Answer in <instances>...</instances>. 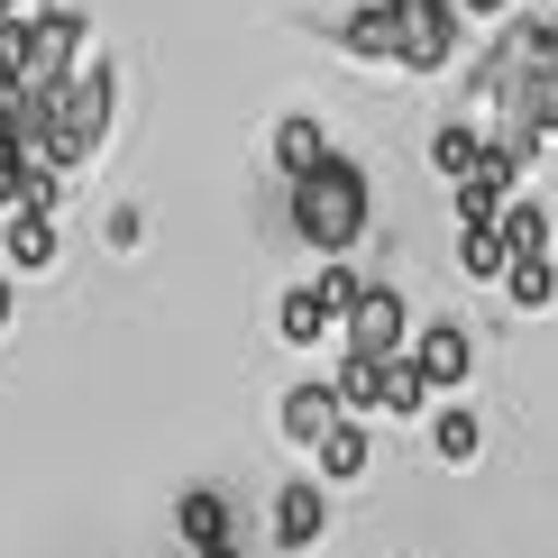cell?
<instances>
[{"label": "cell", "instance_id": "7402d4cb", "mask_svg": "<svg viewBox=\"0 0 558 558\" xmlns=\"http://www.w3.org/2000/svg\"><path fill=\"white\" fill-rule=\"evenodd\" d=\"M56 202H64V174L28 166V174H19V202H10V211H19V220H56Z\"/></svg>", "mask_w": 558, "mask_h": 558}, {"label": "cell", "instance_id": "e0dca14e", "mask_svg": "<svg viewBox=\"0 0 558 558\" xmlns=\"http://www.w3.org/2000/svg\"><path fill=\"white\" fill-rule=\"evenodd\" d=\"M366 284H376V275H366V266H348V257H330V266L312 275V293H320V302L339 312V339H348V312L366 302Z\"/></svg>", "mask_w": 558, "mask_h": 558}, {"label": "cell", "instance_id": "ac0fdd59", "mask_svg": "<svg viewBox=\"0 0 558 558\" xmlns=\"http://www.w3.org/2000/svg\"><path fill=\"white\" fill-rule=\"evenodd\" d=\"M504 302H513V312H549V302H558V266H549V257H513Z\"/></svg>", "mask_w": 558, "mask_h": 558}, {"label": "cell", "instance_id": "277c9868", "mask_svg": "<svg viewBox=\"0 0 558 558\" xmlns=\"http://www.w3.org/2000/svg\"><path fill=\"white\" fill-rule=\"evenodd\" d=\"M339 348H366V357H412V302L393 284H366V302L348 312V339Z\"/></svg>", "mask_w": 558, "mask_h": 558}, {"label": "cell", "instance_id": "3957f363", "mask_svg": "<svg viewBox=\"0 0 558 558\" xmlns=\"http://www.w3.org/2000/svg\"><path fill=\"white\" fill-rule=\"evenodd\" d=\"M393 10V64L403 74H449L458 64V0H385Z\"/></svg>", "mask_w": 558, "mask_h": 558}, {"label": "cell", "instance_id": "cb8c5ba5", "mask_svg": "<svg viewBox=\"0 0 558 558\" xmlns=\"http://www.w3.org/2000/svg\"><path fill=\"white\" fill-rule=\"evenodd\" d=\"M10 312H19V284H10V275H0V330H10Z\"/></svg>", "mask_w": 558, "mask_h": 558}, {"label": "cell", "instance_id": "7a4b0ae2", "mask_svg": "<svg viewBox=\"0 0 558 558\" xmlns=\"http://www.w3.org/2000/svg\"><path fill=\"white\" fill-rule=\"evenodd\" d=\"M110 110H120V83H110V64L92 56L46 110H28V129H37V166H46V174H83L92 156L110 147Z\"/></svg>", "mask_w": 558, "mask_h": 558}, {"label": "cell", "instance_id": "8fae6325", "mask_svg": "<svg viewBox=\"0 0 558 558\" xmlns=\"http://www.w3.org/2000/svg\"><path fill=\"white\" fill-rule=\"evenodd\" d=\"M485 156H495V137H485L476 120H439V129H430V166L449 174V183H468Z\"/></svg>", "mask_w": 558, "mask_h": 558}, {"label": "cell", "instance_id": "d6986e66", "mask_svg": "<svg viewBox=\"0 0 558 558\" xmlns=\"http://www.w3.org/2000/svg\"><path fill=\"white\" fill-rule=\"evenodd\" d=\"M430 376H422V366H412V357H393V376H385V422H422V412H430Z\"/></svg>", "mask_w": 558, "mask_h": 558}, {"label": "cell", "instance_id": "4316f807", "mask_svg": "<svg viewBox=\"0 0 558 558\" xmlns=\"http://www.w3.org/2000/svg\"><path fill=\"white\" fill-rule=\"evenodd\" d=\"M183 558H193V549H183Z\"/></svg>", "mask_w": 558, "mask_h": 558}, {"label": "cell", "instance_id": "6da1fadb", "mask_svg": "<svg viewBox=\"0 0 558 558\" xmlns=\"http://www.w3.org/2000/svg\"><path fill=\"white\" fill-rule=\"evenodd\" d=\"M293 229H302V247H312L320 266L357 257V239L376 229V183H366L357 156H330V166H312L293 183Z\"/></svg>", "mask_w": 558, "mask_h": 558}, {"label": "cell", "instance_id": "484cf974", "mask_svg": "<svg viewBox=\"0 0 558 558\" xmlns=\"http://www.w3.org/2000/svg\"><path fill=\"white\" fill-rule=\"evenodd\" d=\"M531 10H549V0H531Z\"/></svg>", "mask_w": 558, "mask_h": 558}, {"label": "cell", "instance_id": "9c48e42d", "mask_svg": "<svg viewBox=\"0 0 558 558\" xmlns=\"http://www.w3.org/2000/svg\"><path fill=\"white\" fill-rule=\"evenodd\" d=\"M366 468H376V430H366L357 412H348V422H339L330 439H320V458H312V476H320V485H357Z\"/></svg>", "mask_w": 558, "mask_h": 558}, {"label": "cell", "instance_id": "9a60e30c", "mask_svg": "<svg viewBox=\"0 0 558 558\" xmlns=\"http://www.w3.org/2000/svg\"><path fill=\"white\" fill-rule=\"evenodd\" d=\"M458 266H468V284H504V275H513L504 220H485V229H458Z\"/></svg>", "mask_w": 558, "mask_h": 558}, {"label": "cell", "instance_id": "ffe728a7", "mask_svg": "<svg viewBox=\"0 0 558 558\" xmlns=\"http://www.w3.org/2000/svg\"><path fill=\"white\" fill-rule=\"evenodd\" d=\"M56 266V220H19L10 211V275H46Z\"/></svg>", "mask_w": 558, "mask_h": 558}, {"label": "cell", "instance_id": "4fadbf2b", "mask_svg": "<svg viewBox=\"0 0 558 558\" xmlns=\"http://www.w3.org/2000/svg\"><path fill=\"white\" fill-rule=\"evenodd\" d=\"M275 330H284V348H320V339H339V312L312 284H293L284 302H275Z\"/></svg>", "mask_w": 558, "mask_h": 558}, {"label": "cell", "instance_id": "52a82bcc", "mask_svg": "<svg viewBox=\"0 0 558 558\" xmlns=\"http://www.w3.org/2000/svg\"><path fill=\"white\" fill-rule=\"evenodd\" d=\"M174 531H183V549L193 558H211L239 541V495H220V485H193V495L174 504Z\"/></svg>", "mask_w": 558, "mask_h": 558}, {"label": "cell", "instance_id": "30bf717a", "mask_svg": "<svg viewBox=\"0 0 558 558\" xmlns=\"http://www.w3.org/2000/svg\"><path fill=\"white\" fill-rule=\"evenodd\" d=\"M275 166H284V183H302L312 166H330V129H320L312 110H293V120H275Z\"/></svg>", "mask_w": 558, "mask_h": 558}, {"label": "cell", "instance_id": "2e32d148", "mask_svg": "<svg viewBox=\"0 0 558 558\" xmlns=\"http://www.w3.org/2000/svg\"><path fill=\"white\" fill-rule=\"evenodd\" d=\"M430 449H439V468H476V449H485V422H476L468 403L430 412Z\"/></svg>", "mask_w": 558, "mask_h": 558}, {"label": "cell", "instance_id": "8992f818", "mask_svg": "<svg viewBox=\"0 0 558 558\" xmlns=\"http://www.w3.org/2000/svg\"><path fill=\"white\" fill-rule=\"evenodd\" d=\"M320 531H330V485H320V476L275 485V549H284V558H302V549L320 541Z\"/></svg>", "mask_w": 558, "mask_h": 558}, {"label": "cell", "instance_id": "44dd1931", "mask_svg": "<svg viewBox=\"0 0 558 558\" xmlns=\"http://www.w3.org/2000/svg\"><path fill=\"white\" fill-rule=\"evenodd\" d=\"M549 211L541 202H504V247H513V257H549Z\"/></svg>", "mask_w": 558, "mask_h": 558}, {"label": "cell", "instance_id": "603a6c76", "mask_svg": "<svg viewBox=\"0 0 558 558\" xmlns=\"http://www.w3.org/2000/svg\"><path fill=\"white\" fill-rule=\"evenodd\" d=\"M458 10H468V19H504V10H513V0H458Z\"/></svg>", "mask_w": 558, "mask_h": 558}, {"label": "cell", "instance_id": "7c38bea8", "mask_svg": "<svg viewBox=\"0 0 558 558\" xmlns=\"http://www.w3.org/2000/svg\"><path fill=\"white\" fill-rule=\"evenodd\" d=\"M385 376H393V357H366V348H339V403L348 412H357V422H366V412H385Z\"/></svg>", "mask_w": 558, "mask_h": 558}, {"label": "cell", "instance_id": "5bb4252c", "mask_svg": "<svg viewBox=\"0 0 558 558\" xmlns=\"http://www.w3.org/2000/svg\"><path fill=\"white\" fill-rule=\"evenodd\" d=\"M339 46L357 64H393V10H385V0H357V10L339 19Z\"/></svg>", "mask_w": 558, "mask_h": 558}, {"label": "cell", "instance_id": "5b68a950", "mask_svg": "<svg viewBox=\"0 0 558 558\" xmlns=\"http://www.w3.org/2000/svg\"><path fill=\"white\" fill-rule=\"evenodd\" d=\"M339 422H348L339 385H293L284 403H275V430H284V449H302V458H320V439H330Z\"/></svg>", "mask_w": 558, "mask_h": 558}, {"label": "cell", "instance_id": "ba28073f", "mask_svg": "<svg viewBox=\"0 0 558 558\" xmlns=\"http://www.w3.org/2000/svg\"><path fill=\"white\" fill-rule=\"evenodd\" d=\"M412 366H422L439 393H468V376H476V339L458 330V320H430V330H412Z\"/></svg>", "mask_w": 558, "mask_h": 558}, {"label": "cell", "instance_id": "d4e9b609", "mask_svg": "<svg viewBox=\"0 0 558 558\" xmlns=\"http://www.w3.org/2000/svg\"><path fill=\"white\" fill-rule=\"evenodd\" d=\"M211 558H247V549H239V541H229V549H211Z\"/></svg>", "mask_w": 558, "mask_h": 558}]
</instances>
